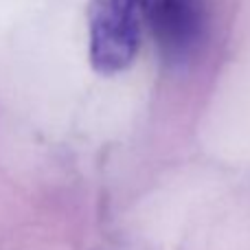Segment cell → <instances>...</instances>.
<instances>
[{
  "label": "cell",
  "instance_id": "cell-1",
  "mask_svg": "<svg viewBox=\"0 0 250 250\" xmlns=\"http://www.w3.org/2000/svg\"><path fill=\"white\" fill-rule=\"evenodd\" d=\"M141 0H90L88 48L97 73L114 75L134 62L141 46Z\"/></svg>",
  "mask_w": 250,
  "mask_h": 250
},
{
  "label": "cell",
  "instance_id": "cell-2",
  "mask_svg": "<svg viewBox=\"0 0 250 250\" xmlns=\"http://www.w3.org/2000/svg\"><path fill=\"white\" fill-rule=\"evenodd\" d=\"M158 53L167 64H187L207 33L204 0H141Z\"/></svg>",
  "mask_w": 250,
  "mask_h": 250
}]
</instances>
